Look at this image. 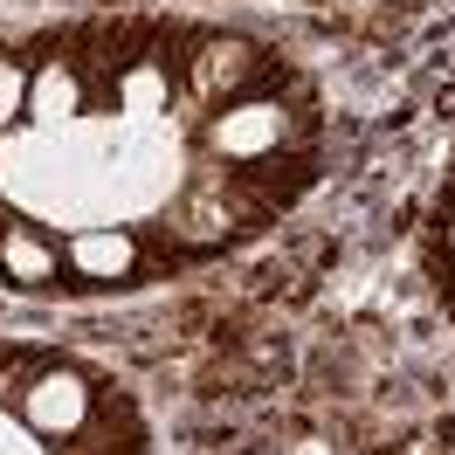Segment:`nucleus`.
<instances>
[{
	"label": "nucleus",
	"mask_w": 455,
	"mask_h": 455,
	"mask_svg": "<svg viewBox=\"0 0 455 455\" xmlns=\"http://www.w3.org/2000/svg\"><path fill=\"white\" fill-rule=\"evenodd\" d=\"M28 111L42 117V124H62V117L76 111V76H69L62 62H49V69L35 76V97H28Z\"/></svg>",
	"instance_id": "nucleus-5"
},
{
	"label": "nucleus",
	"mask_w": 455,
	"mask_h": 455,
	"mask_svg": "<svg viewBox=\"0 0 455 455\" xmlns=\"http://www.w3.org/2000/svg\"><path fill=\"white\" fill-rule=\"evenodd\" d=\"M159 104H166V76H159V69H132V76H124V111L152 117Z\"/></svg>",
	"instance_id": "nucleus-6"
},
{
	"label": "nucleus",
	"mask_w": 455,
	"mask_h": 455,
	"mask_svg": "<svg viewBox=\"0 0 455 455\" xmlns=\"http://www.w3.org/2000/svg\"><path fill=\"white\" fill-rule=\"evenodd\" d=\"M0 262H7V276H14V283H49V276H56V256L35 242L28 228H7V242H0Z\"/></svg>",
	"instance_id": "nucleus-4"
},
{
	"label": "nucleus",
	"mask_w": 455,
	"mask_h": 455,
	"mask_svg": "<svg viewBox=\"0 0 455 455\" xmlns=\"http://www.w3.org/2000/svg\"><path fill=\"white\" fill-rule=\"evenodd\" d=\"M276 139H283V104H242V111H228L214 124V145H221L228 159H256Z\"/></svg>",
	"instance_id": "nucleus-1"
},
{
	"label": "nucleus",
	"mask_w": 455,
	"mask_h": 455,
	"mask_svg": "<svg viewBox=\"0 0 455 455\" xmlns=\"http://www.w3.org/2000/svg\"><path fill=\"white\" fill-rule=\"evenodd\" d=\"M90 414V400L84 387L69 379V372H49V379H35V394H28V421L42 427V435H69V427H84Z\"/></svg>",
	"instance_id": "nucleus-2"
},
{
	"label": "nucleus",
	"mask_w": 455,
	"mask_h": 455,
	"mask_svg": "<svg viewBox=\"0 0 455 455\" xmlns=\"http://www.w3.org/2000/svg\"><path fill=\"white\" fill-rule=\"evenodd\" d=\"M21 104H28V76H21V62H0V124L21 117Z\"/></svg>",
	"instance_id": "nucleus-7"
},
{
	"label": "nucleus",
	"mask_w": 455,
	"mask_h": 455,
	"mask_svg": "<svg viewBox=\"0 0 455 455\" xmlns=\"http://www.w3.org/2000/svg\"><path fill=\"white\" fill-rule=\"evenodd\" d=\"M69 262H76L84 276H97V283H111V276L132 269V242H124L117 228H84V235L69 242Z\"/></svg>",
	"instance_id": "nucleus-3"
}]
</instances>
